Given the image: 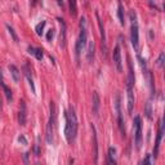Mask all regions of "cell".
I'll list each match as a JSON object with an SVG mask.
<instances>
[{
  "label": "cell",
  "mask_w": 165,
  "mask_h": 165,
  "mask_svg": "<svg viewBox=\"0 0 165 165\" xmlns=\"http://www.w3.org/2000/svg\"><path fill=\"white\" fill-rule=\"evenodd\" d=\"M138 165H142V164H138Z\"/></svg>",
  "instance_id": "obj_34"
},
{
  "label": "cell",
  "mask_w": 165,
  "mask_h": 165,
  "mask_svg": "<svg viewBox=\"0 0 165 165\" xmlns=\"http://www.w3.org/2000/svg\"><path fill=\"white\" fill-rule=\"evenodd\" d=\"M87 58H88V62H89V63H92L93 59H94V41H89V45H88Z\"/></svg>",
  "instance_id": "obj_16"
},
{
  "label": "cell",
  "mask_w": 165,
  "mask_h": 165,
  "mask_svg": "<svg viewBox=\"0 0 165 165\" xmlns=\"http://www.w3.org/2000/svg\"><path fill=\"white\" fill-rule=\"evenodd\" d=\"M115 108H116V115H117V123H119V129L121 132V136L125 137V124L123 119V112H121V97L117 93L115 95Z\"/></svg>",
  "instance_id": "obj_3"
},
{
  "label": "cell",
  "mask_w": 165,
  "mask_h": 165,
  "mask_svg": "<svg viewBox=\"0 0 165 165\" xmlns=\"http://www.w3.org/2000/svg\"><path fill=\"white\" fill-rule=\"evenodd\" d=\"M92 107H93V114L98 115V111H100V106H101V100H100V94L98 92H93V100H92Z\"/></svg>",
  "instance_id": "obj_13"
},
{
  "label": "cell",
  "mask_w": 165,
  "mask_h": 165,
  "mask_svg": "<svg viewBox=\"0 0 165 165\" xmlns=\"http://www.w3.org/2000/svg\"><path fill=\"white\" fill-rule=\"evenodd\" d=\"M164 62H165V53L164 52H161L160 56H159V58H158V61H156V65H158V67L163 68L164 67Z\"/></svg>",
  "instance_id": "obj_23"
},
{
  "label": "cell",
  "mask_w": 165,
  "mask_h": 165,
  "mask_svg": "<svg viewBox=\"0 0 165 165\" xmlns=\"http://www.w3.org/2000/svg\"><path fill=\"white\" fill-rule=\"evenodd\" d=\"M92 148H93V161L94 165L98 164V138H97V130L92 125Z\"/></svg>",
  "instance_id": "obj_6"
},
{
  "label": "cell",
  "mask_w": 165,
  "mask_h": 165,
  "mask_svg": "<svg viewBox=\"0 0 165 165\" xmlns=\"http://www.w3.org/2000/svg\"><path fill=\"white\" fill-rule=\"evenodd\" d=\"M43 56H44V53H43V50H41V49H39V48L35 49V57H36V59L41 61V59H43Z\"/></svg>",
  "instance_id": "obj_26"
},
{
  "label": "cell",
  "mask_w": 165,
  "mask_h": 165,
  "mask_svg": "<svg viewBox=\"0 0 165 165\" xmlns=\"http://www.w3.org/2000/svg\"><path fill=\"white\" fill-rule=\"evenodd\" d=\"M18 141H20V142H22V143H23V145H27V141H26V138H25L23 136H21L20 138H18Z\"/></svg>",
  "instance_id": "obj_31"
},
{
  "label": "cell",
  "mask_w": 165,
  "mask_h": 165,
  "mask_svg": "<svg viewBox=\"0 0 165 165\" xmlns=\"http://www.w3.org/2000/svg\"><path fill=\"white\" fill-rule=\"evenodd\" d=\"M23 74H25V76H26V78H27V80H29V84H30V87H31V90H32V93H34V94H35V92H36V89H35L34 79H32V75H31V70H30L29 65H25V66H23Z\"/></svg>",
  "instance_id": "obj_11"
},
{
  "label": "cell",
  "mask_w": 165,
  "mask_h": 165,
  "mask_svg": "<svg viewBox=\"0 0 165 165\" xmlns=\"http://www.w3.org/2000/svg\"><path fill=\"white\" fill-rule=\"evenodd\" d=\"M74 163H75V160H74V159H70V163H68V165H74Z\"/></svg>",
  "instance_id": "obj_32"
},
{
  "label": "cell",
  "mask_w": 165,
  "mask_h": 165,
  "mask_svg": "<svg viewBox=\"0 0 165 165\" xmlns=\"http://www.w3.org/2000/svg\"><path fill=\"white\" fill-rule=\"evenodd\" d=\"M129 17L132 21V27H130V40L132 45H133L134 50L137 52V54L139 56V34H138V21H137V14L134 12V9H132L129 12Z\"/></svg>",
  "instance_id": "obj_1"
},
{
  "label": "cell",
  "mask_w": 165,
  "mask_h": 165,
  "mask_svg": "<svg viewBox=\"0 0 165 165\" xmlns=\"http://www.w3.org/2000/svg\"><path fill=\"white\" fill-rule=\"evenodd\" d=\"M68 8H70V14L72 17H75L78 10H76V1H70L68 3Z\"/></svg>",
  "instance_id": "obj_22"
},
{
  "label": "cell",
  "mask_w": 165,
  "mask_h": 165,
  "mask_svg": "<svg viewBox=\"0 0 165 165\" xmlns=\"http://www.w3.org/2000/svg\"><path fill=\"white\" fill-rule=\"evenodd\" d=\"M26 120H27V111H26V103L25 101H21V108L18 112V123L20 125H26Z\"/></svg>",
  "instance_id": "obj_10"
},
{
  "label": "cell",
  "mask_w": 165,
  "mask_h": 165,
  "mask_svg": "<svg viewBox=\"0 0 165 165\" xmlns=\"http://www.w3.org/2000/svg\"><path fill=\"white\" fill-rule=\"evenodd\" d=\"M95 17L98 21V26H100V32H101V44H106V32H104V27L102 23V20L100 18V14L95 13Z\"/></svg>",
  "instance_id": "obj_14"
},
{
  "label": "cell",
  "mask_w": 165,
  "mask_h": 165,
  "mask_svg": "<svg viewBox=\"0 0 165 165\" xmlns=\"http://www.w3.org/2000/svg\"><path fill=\"white\" fill-rule=\"evenodd\" d=\"M27 50H29V53H30V54L35 56V48H32V46H29V48H27Z\"/></svg>",
  "instance_id": "obj_29"
},
{
  "label": "cell",
  "mask_w": 165,
  "mask_h": 165,
  "mask_svg": "<svg viewBox=\"0 0 165 165\" xmlns=\"http://www.w3.org/2000/svg\"><path fill=\"white\" fill-rule=\"evenodd\" d=\"M35 155H36V156H39V155H40V148H39V145L35 146Z\"/></svg>",
  "instance_id": "obj_30"
},
{
  "label": "cell",
  "mask_w": 165,
  "mask_h": 165,
  "mask_svg": "<svg viewBox=\"0 0 165 165\" xmlns=\"http://www.w3.org/2000/svg\"><path fill=\"white\" fill-rule=\"evenodd\" d=\"M0 84H1V87H3V89H4V93H5V95H7V100L9 101H12L13 100V95H12V90L9 89V88L7 87V85L4 84V81H0Z\"/></svg>",
  "instance_id": "obj_19"
},
{
  "label": "cell",
  "mask_w": 165,
  "mask_h": 165,
  "mask_svg": "<svg viewBox=\"0 0 165 165\" xmlns=\"http://www.w3.org/2000/svg\"><path fill=\"white\" fill-rule=\"evenodd\" d=\"M9 71H10V75H12V78H13V80H14L16 82H18L20 81V76H21V72H20V70L17 68V66H14V65H9Z\"/></svg>",
  "instance_id": "obj_15"
},
{
  "label": "cell",
  "mask_w": 165,
  "mask_h": 165,
  "mask_svg": "<svg viewBox=\"0 0 165 165\" xmlns=\"http://www.w3.org/2000/svg\"><path fill=\"white\" fill-rule=\"evenodd\" d=\"M107 159H108V161H110V165H116V150H115L114 147L108 148Z\"/></svg>",
  "instance_id": "obj_17"
},
{
  "label": "cell",
  "mask_w": 165,
  "mask_h": 165,
  "mask_svg": "<svg viewBox=\"0 0 165 165\" xmlns=\"http://www.w3.org/2000/svg\"><path fill=\"white\" fill-rule=\"evenodd\" d=\"M68 119H70V124H71V130H72V141L75 139L76 133H78V117H76V112L75 108L72 106H70L68 110Z\"/></svg>",
  "instance_id": "obj_5"
},
{
  "label": "cell",
  "mask_w": 165,
  "mask_h": 165,
  "mask_svg": "<svg viewBox=\"0 0 165 165\" xmlns=\"http://www.w3.org/2000/svg\"><path fill=\"white\" fill-rule=\"evenodd\" d=\"M133 129H134V143H136L137 150H139L142 146V121L139 116L134 117Z\"/></svg>",
  "instance_id": "obj_4"
},
{
  "label": "cell",
  "mask_w": 165,
  "mask_h": 165,
  "mask_svg": "<svg viewBox=\"0 0 165 165\" xmlns=\"http://www.w3.org/2000/svg\"><path fill=\"white\" fill-rule=\"evenodd\" d=\"M145 114H146V116H147L150 120L152 119V110H151V103H150V102L146 103V107H145Z\"/></svg>",
  "instance_id": "obj_24"
},
{
  "label": "cell",
  "mask_w": 165,
  "mask_h": 165,
  "mask_svg": "<svg viewBox=\"0 0 165 165\" xmlns=\"http://www.w3.org/2000/svg\"><path fill=\"white\" fill-rule=\"evenodd\" d=\"M53 38H54V30H53V29H50V30L48 31V34H46V40L50 41L52 39H53Z\"/></svg>",
  "instance_id": "obj_27"
},
{
  "label": "cell",
  "mask_w": 165,
  "mask_h": 165,
  "mask_svg": "<svg viewBox=\"0 0 165 165\" xmlns=\"http://www.w3.org/2000/svg\"><path fill=\"white\" fill-rule=\"evenodd\" d=\"M112 59H114V65L116 67V70L119 72L123 71V62H121V53H120V46L116 45L114 49V53H112Z\"/></svg>",
  "instance_id": "obj_8"
},
{
  "label": "cell",
  "mask_w": 165,
  "mask_h": 165,
  "mask_svg": "<svg viewBox=\"0 0 165 165\" xmlns=\"http://www.w3.org/2000/svg\"><path fill=\"white\" fill-rule=\"evenodd\" d=\"M117 16H119L120 25L124 26V25H125V17H124V5H123V3H119V4H117Z\"/></svg>",
  "instance_id": "obj_18"
},
{
  "label": "cell",
  "mask_w": 165,
  "mask_h": 165,
  "mask_svg": "<svg viewBox=\"0 0 165 165\" xmlns=\"http://www.w3.org/2000/svg\"><path fill=\"white\" fill-rule=\"evenodd\" d=\"M54 123H56V110L54 103L50 102V117H49L48 125H46V142L49 145L53 143V133H54Z\"/></svg>",
  "instance_id": "obj_2"
},
{
  "label": "cell",
  "mask_w": 165,
  "mask_h": 165,
  "mask_svg": "<svg viewBox=\"0 0 165 165\" xmlns=\"http://www.w3.org/2000/svg\"><path fill=\"white\" fill-rule=\"evenodd\" d=\"M23 160H25V165H29V153H25L23 155Z\"/></svg>",
  "instance_id": "obj_28"
},
{
  "label": "cell",
  "mask_w": 165,
  "mask_h": 165,
  "mask_svg": "<svg viewBox=\"0 0 165 165\" xmlns=\"http://www.w3.org/2000/svg\"><path fill=\"white\" fill-rule=\"evenodd\" d=\"M58 22L61 25V34H59V44L62 48L66 46V23L63 22L62 18H58Z\"/></svg>",
  "instance_id": "obj_12"
},
{
  "label": "cell",
  "mask_w": 165,
  "mask_h": 165,
  "mask_svg": "<svg viewBox=\"0 0 165 165\" xmlns=\"http://www.w3.org/2000/svg\"><path fill=\"white\" fill-rule=\"evenodd\" d=\"M1 107H3V104H1V100H0V110H1Z\"/></svg>",
  "instance_id": "obj_33"
},
{
  "label": "cell",
  "mask_w": 165,
  "mask_h": 165,
  "mask_svg": "<svg viewBox=\"0 0 165 165\" xmlns=\"http://www.w3.org/2000/svg\"><path fill=\"white\" fill-rule=\"evenodd\" d=\"M45 25H46L45 21H41L40 23L36 25V29H35V30H36V34H38V35H41V34H43V30H44V27H45Z\"/></svg>",
  "instance_id": "obj_25"
},
{
  "label": "cell",
  "mask_w": 165,
  "mask_h": 165,
  "mask_svg": "<svg viewBox=\"0 0 165 165\" xmlns=\"http://www.w3.org/2000/svg\"><path fill=\"white\" fill-rule=\"evenodd\" d=\"M163 134H164V123H163V119H160L159 120V132H158V137H156V143H155V147H153V153H152L153 159H156V156L159 153V147H160Z\"/></svg>",
  "instance_id": "obj_7"
},
{
  "label": "cell",
  "mask_w": 165,
  "mask_h": 165,
  "mask_svg": "<svg viewBox=\"0 0 165 165\" xmlns=\"http://www.w3.org/2000/svg\"><path fill=\"white\" fill-rule=\"evenodd\" d=\"M7 30L9 31L10 36H12V39L14 40V43H18V41H20V39H18V36H17V34H16L14 29H13V27L10 26V25H7Z\"/></svg>",
  "instance_id": "obj_20"
},
{
  "label": "cell",
  "mask_w": 165,
  "mask_h": 165,
  "mask_svg": "<svg viewBox=\"0 0 165 165\" xmlns=\"http://www.w3.org/2000/svg\"><path fill=\"white\" fill-rule=\"evenodd\" d=\"M126 90H128V112L132 114L134 108V94H133V85L126 84Z\"/></svg>",
  "instance_id": "obj_9"
},
{
  "label": "cell",
  "mask_w": 165,
  "mask_h": 165,
  "mask_svg": "<svg viewBox=\"0 0 165 165\" xmlns=\"http://www.w3.org/2000/svg\"><path fill=\"white\" fill-rule=\"evenodd\" d=\"M153 163H155V159L152 158V155H146L145 156V159H143V161H142V165H153Z\"/></svg>",
  "instance_id": "obj_21"
}]
</instances>
